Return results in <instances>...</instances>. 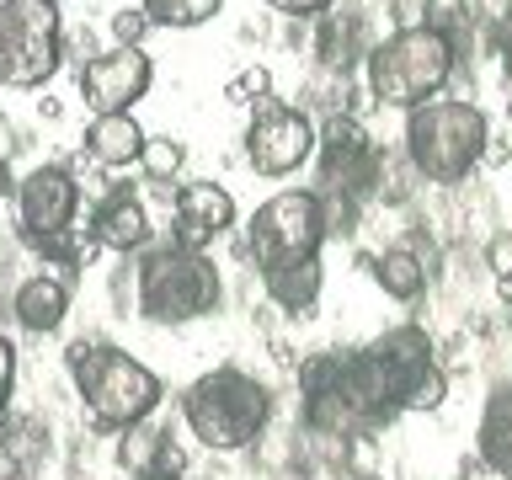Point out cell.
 <instances>
[{"instance_id":"6da1fadb","label":"cell","mask_w":512,"mask_h":480,"mask_svg":"<svg viewBox=\"0 0 512 480\" xmlns=\"http://www.w3.org/2000/svg\"><path fill=\"white\" fill-rule=\"evenodd\" d=\"M400 416V400L368 347L310 352L299 363V427L331 443H368Z\"/></svg>"},{"instance_id":"83f0119b","label":"cell","mask_w":512,"mask_h":480,"mask_svg":"<svg viewBox=\"0 0 512 480\" xmlns=\"http://www.w3.org/2000/svg\"><path fill=\"white\" fill-rule=\"evenodd\" d=\"M150 27H155V22H150V11H144V6L112 11V38H118V48H139V38H144Z\"/></svg>"},{"instance_id":"2e32d148","label":"cell","mask_w":512,"mask_h":480,"mask_svg":"<svg viewBox=\"0 0 512 480\" xmlns=\"http://www.w3.org/2000/svg\"><path fill=\"white\" fill-rule=\"evenodd\" d=\"M86 235H91L102 251L139 256V251H150V208H144V198H139L134 187H112L107 198L91 208Z\"/></svg>"},{"instance_id":"4fadbf2b","label":"cell","mask_w":512,"mask_h":480,"mask_svg":"<svg viewBox=\"0 0 512 480\" xmlns=\"http://www.w3.org/2000/svg\"><path fill=\"white\" fill-rule=\"evenodd\" d=\"M150 80H155V64L144 48H107V54H91L80 64V96H86L96 118L134 112V102L150 96Z\"/></svg>"},{"instance_id":"d4e9b609","label":"cell","mask_w":512,"mask_h":480,"mask_svg":"<svg viewBox=\"0 0 512 480\" xmlns=\"http://www.w3.org/2000/svg\"><path fill=\"white\" fill-rule=\"evenodd\" d=\"M272 96V70H262V64H246L230 86H224V102H235V107H262Z\"/></svg>"},{"instance_id":"8fae6325","label":"cell","mask_w":512,"mask_h":480,"mask_svg":"<svg viewBox=\"0 0 512 480\" xmlns=\"http://www.w3.org/2000/svg\"><path fill=\"white\" fill-rule=\"evenodd\" d=\"M320 123L304 107L262 102L246 123V160L256 176H294L304 160H315Z\"/></svg>"},{"instance_id":"44dd1931","label":"cell","mask_w":512,"mask_h":480,"mask_svg":"<svg viewBox=\"0 0 512 480\" xmlns=\"http://www.w3.org/2000/svg\"><path fill=\"white\" fill-rule=\"evenodd\" d=\"M144 128L134 123V112H107V118H91L86 128V150L96 166H134L144 155Z\"/></svg>"},{"instance_id":"30bf717a","label":"cell","mask_w":512,"mask_h":480,"mask_svg":"<svg viewBox=\"0 0 512 480\" xmlns=\"http://www.w3.org/2000/svg\"><path fill=\"white\" fill-rule=\"evenodd\" d=\"M368 352L390 379L400 411H438L448 400V368L438 363V342L427 336V326H416V320L390 326L368 342Z\"/></svg>"},{"instance_id":"277c9868","label":"cell","mask_w":512,"mask_h":480,"mask_svg":"<svg viewBox=\"0 0 512 480\" xmlns=\"http://www.w3.org/2000/svg\"><path fill=\"white\" fill-rule=\"evenodd\" d=\"M491 118L470 96H432L406 112V166L432 187L470 182L475 166H486Z\"/></svg>"},{"instance_id":"cb8c5ba5","label":"cell","mask_w":512,"mask_h":480,"mask_svg":"<svg viewBox=\"0 0 512 480\" xmlns=\"http://www.w3.org/2000/svg\"><path fill=\"white\" fill-rule=\"evenodd\" d=\"M182 160H187L182 139H166V134H150V139H144L139 166H144V176H150V182L171 187V182H176V171H182Z\"/></svg>"},{"instance_id":"603a6c76","label":"cell","mask_w":512,"mask_h":480,"mask_svg":"<svg viewBox=\"0 0 512 480\" xmlns=\"http://www.w3.org/2000/svg\"><path fill=\"white\" fill-rule=\"evenodd\" d=\"M144 11H150L155 27H203L214 22L224 0H139Z\"/></svg>"},{"instance_id":"d6986e66","label":"cell","mask_w":512,"mask_h":480,"mask_svg":"<svg viewBox=\"0 0 512 480\" xmlns=\"http://www.w3.org/2000/svg\"><path fill=\"white\" fill-rule=\"evenodd\" d=\"M368 272H374V283L400 304H416L432 283V262L416 246H406V240H400V246H384L374 262H368Z\"/></svg>"},{"instance_id":"e0dca14e","label":"cell","mask_w":512,"mask_h":480,"mask_svg":"<svg viewBox=\"0 0 512 480\" xmlns=\"http://www.w3.org/2000/svg\"><path fill=\"white\" fill-rule=\"evenodd\" d=\"M11 315L32 336H54L64 326V315H70V278H59V272H27L11 288Z\"/></svg>"},{"instance_id":"1f68e13d","label":"cell","mask_w":512,"mask_h":480,"mask_svg":"<svg viewBox=\"0 0 512 480\" xmlns=\"http://www.w3.org/2000/svg\"><path fill=\"white\" fill-rule=\"evenodd\" d=\"M6 192H16V182H11V166H6V155H0V198Z\"/></svg>"},{"instance_id":"f1b7e54d","label":"cell","mask_w":512,"mask_h":480,"mask_svg":"<svg viewBox=\"0 0 512 480\" xmlns=\"http://www.w3.org/2000/svg\"><path fill=\"white\" fill-rule=\"evenodd\" d=\"M262 6H267V11H278V16H299V22L310 16V22H315V16H326L336 0H262Z\"/></svg>"},{"instance_id":"ac0fdd59","label":"cell","mask_w":512,"mask_h":480,"mask_svg":"<svg viewBox=\"0 0 512 480\" xmlns=\"http://www.w3.org/2000/svg\"><path fill=\"white\" fill-rule=\"evenodd\" d=\"M475 454L496 480H512V379H502L486 395V411H480L475 427Z\"/></svg>"},{"instance_id":"4316f807","label":"cell","mask_w":512,"mask_h":480,"mask_svg":"<svg viewBox=\"0 0 512 480\" xmlns=\"http://www.w3.org/2000/svg\"><path fill=\"white\" fill-rule=\"evenodd\" d=\"M491 54H496V64H502V75H507V86H512V0H502V6H496Z\"/></svg>"},{"instance_id":"ba28073f","label":"cell","mask_w":512,"mask_h":480,"mask_svg":"<svg viewBox=\"0 0 512 480\" xmlns=\"http://www.w3.org/2000/svg\"><path fill=\"white\" fill-rule=\"evenodd\" d=\"M384 171L390 155L379 150V139L363 128L358 112H326L320 118V139H315V176L320 192L368 208L374 198H384Z\"/></svg>"},{"instance_id":"7a4b0ae2","label":"cell","mask_w":512,"mask_h":480,"mask_svg":"<svg viewBox=\"0 0 512 480\" xmlns=\"http://www.w3.org/2000/svg\"><path fill=\"white\" fill-rule=\"evenodd\" d=\"M176 411H182L187 432L203 448H214V454H240V448L267 438L278 395H272L267 379L246 374L240 363H219L176 395Z\"/></svg>"},{"instance_id":"484cf974","label":"cell","mask_w":512,"mask_h":480,"mask_svg":"<svg viewBox=\"0 0 512 480\" xmlns=\"http://www.w3.org/2000/svg\"><path fill=\"white\" fill-rule=\"evenodd\" d=\"M486 272L502 283V299H512V230H496L486 240Z\"/></svg>"},{"instance_id":"f546056e","label":"cell","mask_w":512,"mask_h":480,"mask_svg":"<svg viewBox=\"0 0 512 480\" xmlns=\"http://www.w3.org/2000/svg\"><path fill=\"white\" fill-rule=\"evenodd\" d=\"M11 390H16V347L0 336V411L11 406Z\"/></svg>"},{"instance_id":"d6a6232c","label":"cell","mask_w":512,"mask_h":480,"mask_svg":"<svg viewBox=\"0 0 512 480\" xmlns=\"http://www.w3.org/2000/svg\"><path fill=\"white\" fill-rule=\"evenodd\" d=\"M454 480H475V475H454Z\"/></svg>"},{"instance_id":"5bb4252c","label":"cell","mask_w":512,"mask_h":480,"mask_svg":"<svg viewBox=\"0 0 512 480\" xmlns=\"http://www.w3.org/2000/svg\"><path fill=\"white\" fill-rule=\"evenodd\" d=\"M368 11H374V0H336L326 16H315V43L310 48H315V64L326 75H342L347 80L379 48L384 32H374Z\"/></svg>"},{"instance_id":"8992f818","label":"cell","mask_w":512,"mask_h":480,"mask_svg":"<svg viewBox=\"0 0 512 480\" xmlns=\"http://www.w3.org/2000/svg\"><path fill=\"white\" fill-rule=\"evenodd\" d=\"M363 70H368V96L379 107L416 112L432 96H443L448 80L459 75V48L443 32H432L427 22H406V27L384 32Z\"/></svg>"},{"instance_id":"9c48e42d","label":"cell","mask_w":512,"mask_h":480,"mask_svg":"<svg viewBox=\"0 0 512 480\" xmlns=\"http://www.w3.org/2000/svg\"><path fill=\"white\" fill-rule=\"evenodd\" d=\"M64 64V22L54 0H0V86L38 91Z\"/></svg>"},{"instance_id":"3957f363","label":"cell","mask_w":512,"mask_h":480,"mask_svg":"<svg viewBox=\"0 0 512 480\" xmlns=\"http://www.w3.org/2000/svg\"><path fill=\"white\" fill-rule=\"evenodd\" d=\"M134 262V283H128V310L150 326H192V320L219 315L224 304V278L208 251H187L166 240V246H150Z\"/></svg>"},{"instance_id":"7c38bea8","label":"cell","mask_w":512,"mask_h":480,"mask_svg":"<svg viewBox=\"0 0 512 480\" xmlns=\"http://www.w3.org/2000/svg\"><path fill=\"white\" fill-rule=\"evenodd\" d=\"M80 214V182L70 166H32L16 182V224H22V246L27 240H54L70 235Z\"/></svg>"},{"instance_id":"5b68a950","label":"cell","mask_w":512,"mask_h":480,"mask_svg":"<svg viewBox=\"0 0 512 480\" xmlns=\"http://www.w3.org/2000/svg\"><path fill=\"white\" fill-rule=\"evenodd\" d=\"M64 363H70L80 406L91 411V422L102 432H128L150 422L155 406L166 400V384H160L155 368H144L134 352L112 342H75L64 352Z\"/></svg>"},{"instance_id":"ffe728a7","label":"cell","mask_w":512,"mask_h":480,"mask_svg":"<svg viewBox=\"0 0 512 480\" xmlns=\"http://www.w3.org/2000/svg\"><path fill=\"white\" fill-rule=\"evenodd\" d=\"M320 288H326V267L315 262H288V267H267L262 272V294L278 304L283 315H310L320 304Z\"/></svg>"},{"instance_id":"9a60e30c","label":"cell","mask_w":512,"mask_h":480,"mask_svg":"<svg viewBox=\"0 0 512 480\" xmlns=\"http://www.w3.org/2000/svg\"><path fill=\"white\" fill-rule=\"evenodd\" d=\"M235 224V198L219 182H176L171 192V240L187 251H208Z\"/></svg>"},{"instance_id":"7402d4cb","label":"cell","mask_w":512,"mask_h":480,"mask_svg":"<svg viewBox=\"0 0 512 480\" xmlns=\"http://www.w3.org/2000/svg\"><path fill=\"white\" fill-rule=\"evenodd\" d=\"M118 464L128 475H144V470H160L171 464V432L155 427V422H139L118 438Z\"/></svg>"},{"instance_id":"4dcf8cb0","label":"cell","mask_w":512,"mask_h":480,"mask_svg":"<svg viewBox=\"0 0 512 480\" xmlns=\"http://www.w3.org/2000/svg\"><path fill=\"white\" fill-rule=\"evenodd\" d=\"M134 480H187L176 464H160V470H144V475H134Z\"/></svg>"},{"instance_id":"836d02e7","label":"cell","mask_w":512,"mask_h":480,"mask_svg":"<svg viewBox=\"0 0 512 480\" xmlns=\"http://www.w3.org/2000/svg\"><path fill=\"white\" fill-rule=\"evenodd\" d=\"M54 6H64V0H54Z\"/></svg>"},{"instance_id":"52a82bcc","label":"cell","mask_w":512,"mask_h":480,"mask_svg":"<svg viewBox=\"0 0 512 480\" xmlns=\"http://www.w3.org/2000/svg\"><path fill=\"white\" fill-rule=\"evenodd\" d=\"M331 240L326 230V208H320L315 187H283L267 203H256V214L246 219V251L256 272L288 267V262H315L320 246Z\"/></svg>"}]
</instances>
